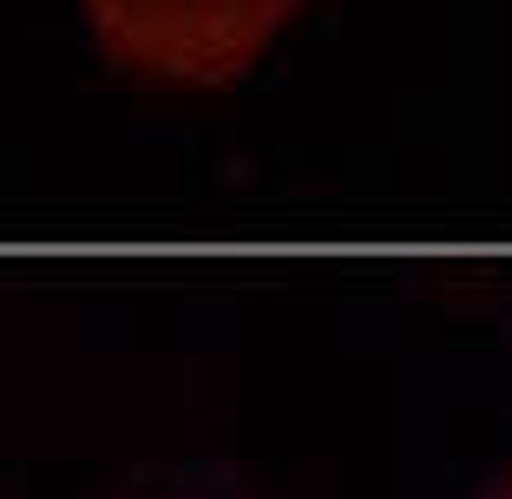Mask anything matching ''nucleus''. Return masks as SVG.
Returning <instances> with one entry per match:
<instances>
[{
  "label": "nucleus",
  "mask_w": 512,
  "mask_h": 499,
  "mask_svg": "<svg viewBox=\"0 0 512 499\" xmlns=\"http://www.w3.org/2000/svg\"><path fill=\"white\" fill-rule=\"evenodd\" d=\"M506 499H512V486H506Z\"/></svg>",
  "instance_id": "obj_2"
},
{
  "label": "nucleus",
  "mask_w": 512,
  "mask_h": 499,
  "mask_svg": "<svg viewBox=\"0 0 512 499\" xmlns=\"http://www.w3.org/2000/svg\"><path fill=\"white\" fill-rule=\"evenodd\" d=\"M302 0H86L106 60L158 86H230Z\"/></svg>",
  "instance_id": "obj_1"
}]
</instances>
